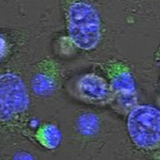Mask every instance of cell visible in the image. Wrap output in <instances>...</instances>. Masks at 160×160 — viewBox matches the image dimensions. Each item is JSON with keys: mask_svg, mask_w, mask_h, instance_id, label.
I'll return each mask as SVG.
<instances>
[{"mask_svg": "<svg viewBox=\"0 0 160 160\" xmlns=\"http://www.w3.org/2000/svg\"><path fill=\"white\" fill-rule=\"evenodd\" d=\"M68 36L79 50L96 49L102 38L99 12L89 0H60Z\"/></svg>", "mask_w": 160, "mask_h": 160, "instance_id": "6da1fadb", "label": "cell"}, {"mask_svg": "<svg viewBox=\"0 0 160 160\" xmlns=\"http://www.w3.org/2000/svg\"><path fill=\"white\" fill-rule=\"evenodd\" d=\"M31 98L22 77L8 71L0 75V125L7 131L23 129L29 116Z\"/></svg>", "mask_w": 160, "mask_h": 160, "instance_id": "7a4b0ae2", "label": "cell"}, {"mask_svg": "<svg viewBox=\"0 0 160 160\" xmlns=\"http://www.w3.org/2000/svg\"><path fill=\"white\" fill-rule=\"evenodd\" d=\"M128 135L141 150L154 151L160 148V110L150 105H136L127 120Z\"/></svg>", "mask_w": 160, "mask_h": 160, "instance_id": "3957f363", "label": "cell"}, {"mask_svg": "<svg viewBox=\"0 0 160 160\" xmlns=\"http://www.w3.org/2000/svg\"><path fill=\"white\" fill-rule=\"evenodd\" d=\"M62 74V68L56 60L51 57L42 58L35 65L31 75V91L40 98L51 96L61 86Z\"/></svg>", "mask_w": 160, "mask_h": 160, "instance_id": "277c9868", "label": "cell"}, {"mask_svg": "<svg viewBox=\"0 0 160 160\" xmlns=\"http://www.w3.org/2000/svg\"><path fill=\"white\" fill-rule=\"evenodd\" d=\"M76 93L82 101L97 106L108 105L116 98L109 82L95 73H88L78 78Z\"/></svg>", "mask_w": 160, "mask_h": 160, "instance_id": "5b68a950", "label": "cell"}, {"mask_svg": "<svg viewBox=\"0 0 160 160\" xmlns=\"http://www.w3.org/2000/svg\"><path fill=\"white\" fill-rule=\"evenodd\" d=\"M101 67L108 75L110 85L116 97L137 96L136 82L128 64L115 59L109 60Z\"/></svg>", "mask_w": 160, "mask_h": 160, "instance_id": "8992f818", "label": "cell"}, {"mask_svg": "<svg viewBox=\"0 0 160 160\" xmlns=\"http://www.w3.org/2000/svg\"><path fill=\"white\" fill-rule=\"evenodd\" d=\"M35 139L43 148L48 150L58 148L62 142V135L59 128L52 123L43 124L35 132Z\"/></svg>", "mask_w": 160, "mask_h": 160, "instance_id": "52a82bcc", "label": "cell"}, {"mask_svg": "<svg viewBox=\"0 0 160 160\" xmlns=\"http://www.w3.org/2000/svg\"><path fill=\"white\" fill-rule=\"evenodd\" d=\"M101 119L93 112H84L76 120L77 131L84 137L95 136L101 129Z\"/></svg>", "mask_w": 160, "mask_h": 160, "instance_id": "ba28073f", "label": "cell"}, {"mask_svg": "<svg viewBox=\"0 0 160 160\" xmlns=\"http://www.w3.org/2000/svg\"><path fill=\"white\" fill-rule=\"evenodd\" d=\"M10 47L8 38L2 33L0 32V63L5 59L9 52Z\"/></svg>", "mask_w": 160, "mask_h": 160, "instance_id": "9c48e42d", "label": "cell"}, {"mask_svg": "<svg viewBox=\"0 0 160 160\" xmlns=\"http://www.w3.org/2000/svg\"><path fill=\"white\" fill-rule=\"evenodd\" d=\"M14 158L17 159H33V155L30 153L26 152V151H20L18 152L16 155L14 156Z\"/></svg>", "mask_w": 160, "mask_h": 160, "instance_id": "30bf717a", "label": "cell"}, {"mask_svg": "<svg viewBox=\"0 0 160 160\" xmlns=\"http://www.w3.org/2000/svg\"><path fill=\"white\" fill-rule=\"evenodd\" d=\"M155 59L160 60V47L158 48V49L157 50L156 53H155Z\"/></svg>", "mask_w": 160, "mask_h": 160, "instance_id": "8fae6325", "label": "cell"}]
</instances>
